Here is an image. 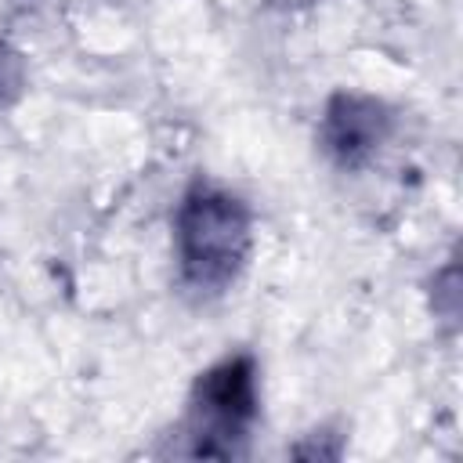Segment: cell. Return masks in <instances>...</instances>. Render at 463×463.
Returning <instances> with one entry per match:
<instances>
[{
    "instance_id": "obj_1",
    "label": "cell",
    "mask_w": 463,
    "mask_h": 463,
    "mask_svg": "<svg viewBox=\"0 0 463 463\" xmlns=\"http://www.w3.org/2000/svg\"><path fill=\"white\" fill-rule=\"evenodd\" d=\"M253 253L250 206L217 184H192L174 213V257L181 286L199 297H221L239 282Z\"/></svg>"
},
{
    "instance_id": "obj_4",
    "label": "cell",
    "mask_w": 463,
    "mask_h": 463,
    "mask_svg": "<svg viewBox=\"0 0 463 463\" xmlns=\"http://www.w3.org/2000/svg\"><path fill=\"white\" fill-rule=\"evenodd\" d=\"M25 83V69H22V58L7 47H0V105H7Z\"/></svg>"
},
{
    "instance_id": "obj_2",
    "label": "cell",
    "mask_w": 463,
    "mask_h": 463,
    "mask_svg": "<svg viewBox=\"0 0 463 463\" xmlns=\"http://www.w3.org/2000/svg\"><path fill=\"white\" fill-rule=\"evenodd\" d=\"M260 416V387L253 354H228L195 376L181 420L188 456L235 459L246 452L250 430Z\"/></svg>"
},
{
    "instance_id": "obj_3",
    "label": "cell",
    "mask_w": 463,
    "mask_h": 463,
    "mask_svg": "<svg viewBox=\"0 0 463 463\" xmlns=\"http://www.w3.org/2000/svg\"><path fill=\"white\" fill-rule=\"evenodd\" d=\"M391 116L376 98L365 94H333L322 116V148L340 166H362L387 137Z\"/></svg>"
}]
</instances>
